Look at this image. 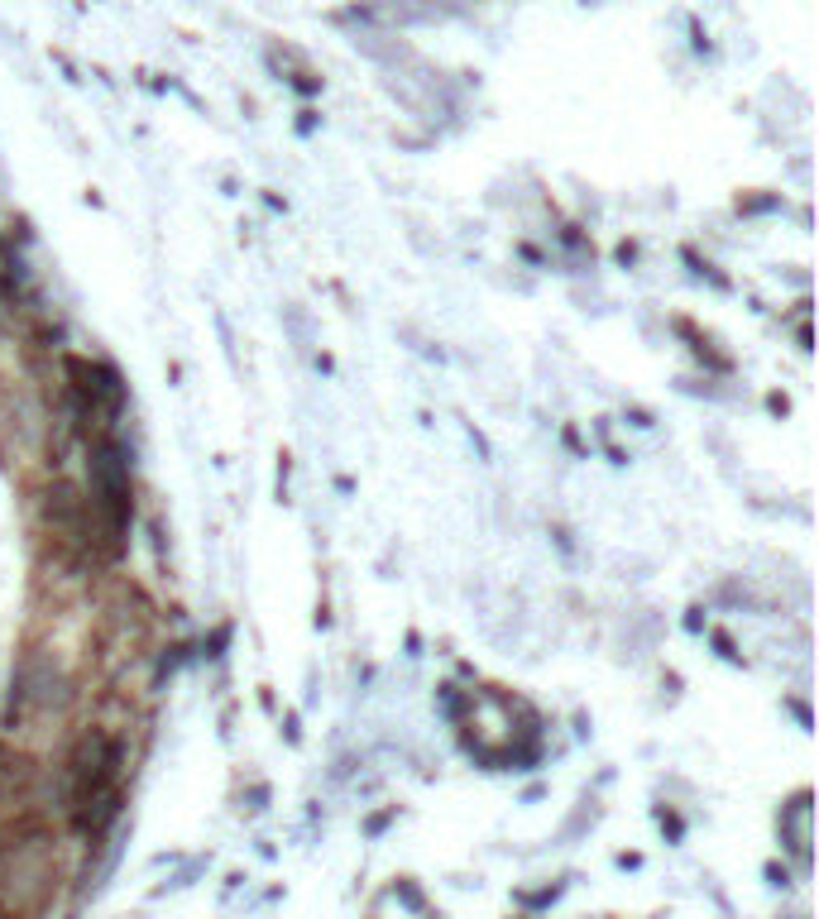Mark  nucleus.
Instances as JSON below:
<instances>
[{"instance_id": "1", "label": "nucleus", "mask_w": 819, "mask_h": 919, "mask_svg": "<svg viewBox=\"0 0 819 919\" xmlns=\"http://www.w3.org/2000/svg\"><path fill=\"white\" fill-rule=\"evenodd\" d=\"M91 504L101 512L110 546H120V531L130 522V460L116 437H101L91 450Z\"/></svg>"}, {"instance_id": "2", "label": "nucleus", "mask_w": 819, "mask_h": 919, "mask_svg": "<svg viewBox=\"0 0 819 919\" xmlns=\"http://www.w3.org/2000/svg\"><path fill=\"white\" fill-rule=\"evenodd\" d=\"M786 833H791L796 858L806 862V858H810V795H796V800H791V810H786Z\"/></svg>"}]
</instances>
